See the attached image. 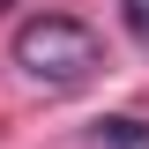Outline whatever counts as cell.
I'll return each instance as SVG.
<instances>
[{
  "label": "cell",
  "mask_w": 149,
  "mask_h": 149,
  "mask_svg": "<svg viewBox=\"0 0 149 149\" xmlns=\"http://www.w3.org/2000/svg\"><path fill=\"white\" fill-rule=\"evenodd\" d=\"M15 67L30 74V82H45V90H74V82H90L97 67H104V37L90 30L82 15H30L15 22Z\"/></svg>",
  "instance_id": "obj_1"
},
{
  "label": "cell",
  "mask_w": 149,
  "mask_h": 149,
  "mask_svg": "<svg viewBox=\"0 0 149 149\" xmlns=\"http://www.w3.org/2000/svg\"><path fill=\"white\" fill-rule=\"evenodd\" d=\"M90 149H149V119L112 112V119H97V127H90Z\"/></svg>",
  "instance_id": "obj_2"
},
{
  "label": "cell",
  "mask_w": 149,
  "mask_h": 149,
  "mask_svg": "<svg viewBox=\"0 0 149 149\" xmlns=\"http://www.w3.org/2000/svg\"><path fill=\"white\" fill-rule=\"evenodd\" d=\"M119 8H127V30L149 45V0H119Z\"/></svg>",
  "instance_id": "obj_3"
}]
</instances>
